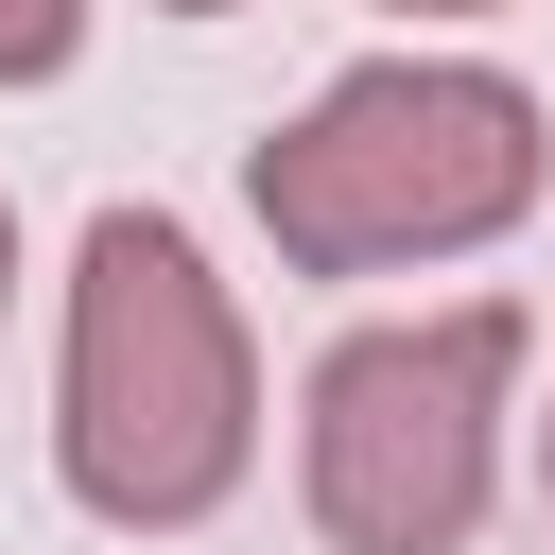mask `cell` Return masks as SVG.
I'll return each mask as SVG.
<instances>
[{
  "label": "cell",
  "mask_w": 555,
  "mask_h": 555,
  "mask_svg": "<svg viewBox=\"0 0 555 555\" xmlns=\"http://www.w3.org/2000/svg\"><path fill=\"white\" fill-rule=\"evenodd\" d=\"M52 451L69 503L121 538H173L243 486L260 451V347L173 208H87L69 243V364H52Z\"/></svg>",
  "instance_id": "obj_1"
},
{
  "label": "cell",
  "mask_w": 555,
  "mask_h": 555,
  "mask_svg": "<svg viewBox=\"0 0 555 555\" xmlns=\"http://www.w3.org/2000/svg\"><path fill=\"white\" fill-rule=\"evenodd\" d=\"M555 139H538V87L520 69H468V52H382L347 87H312L243 191L278 225V260L312 278H382V260H451V243H503L538 208Z\"/></svg>",
  "instance_id": "obj_2"
},
{
  "label": "cell",
  "mask_w": 555,
  "mask_h": 555,
  "mask_svg": "<svg viewBox=\"0 0 555 555\" xmlns=\"http://www.w3.org/2000/svg\"><path fill=\"white\" fill-rule=\"evenodd\" d=\"M503 399H520V312L451 295V312H382L312 364V538L330 555H451L486 520L503 468Z\"/></svg>",
  "instance_id": "obj_3"
},
{
  "label": "cell",
  "mask_w": 555,
  "mask_h": 555,
  "mask_svg": "<svg viewBox=\"0 0 555 555\" xmlns=\"http://www.w3.org/2000/svg\"><path fill=\"white\" fill-rule=\"evenodd\" d=\"M69 35H87V0H0V87L69 69Z\"/></svg>",
  "instance_id": "obj_4"
},
{
  "label": "cell",
  "mask_w": 555,
  "mask_h": 555,
  "mask_svg": "<svg viewBox=\"0 0 555 555\" xmlns=\"http://www.w3.org/2000/svg\"><path fill=\"white\" fill-rule=\"evenodd\" d=\"M0 312H17V208H0Z\"/></svg>",
  "instance_id": "obj_5"
},
{
  "label": "cell",
  "mask_w": 555,
  "mask_h": 555,
  "mask_svg": "<svg viewBox=\"0 0 555 555\" xmlns=\"http://www.w3.org/2000/svg\"><path fill=\"white\" fill-rule=\"evenodd\" d=\"M416 17H486V0H416Z\"/></svg>",
  "instance_id": "obj_6"
},
{
  "label": "cell",
  "mask_w": 555,
  "mask_h": 555,
  "mask_svg": "<svg viewBox=\"0 0 555 555\" xmlns=\"http://www.w3.org/2000/svg\"><path fill=\"white\" fill-rule=\"evenodd\" d=\"M538 486H555V416H538Z\"/></svg>",
  "instance_id": "obj_7"
},
{
  "label": "cell",
  "mask_w": 555,
  "mask_h": 555,
  "mask_svg": "<svg viewBox=\"0 0 555 555\" xmlns=\"http://www.w3.org/2000/svg\"><path fill=\"white\" fill-rule=\"evenodd\" d=\"M173 17H225V0H173Z\"/></svg>",
  "instance_id": "obj_8"
}]
</instances>
